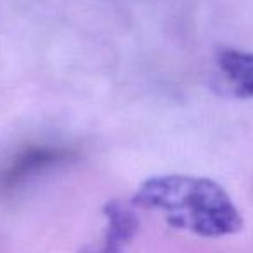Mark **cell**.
Wrapping results in <instances>:
<instances>
[{
  "label": "cell",
  "instance_id": "6da1fadb",
  "mask_svg": "<svg viewBox=\"0 0 253 253\" xmlns=\"http://www.w3.org/2000/svg\"><path fill=\"white\" fill-rule=\"evenodd\" d=\"M132 205L160 211L175 229L201 238H225L243 229V215L227 191L207 177H151L141 184Z\"/></svg>",
  "mask_w": 253,
  "mask_h": 253
},
{
  "label": "cell",
  "instance_id": "7a4b0ae2",
  "mask_svg": "<svg viewBox=\"0 0 253 253\" xmlns=\"http://www.w3.org/2000/svg\"><path fill=\"white\" fill-rule=\"evenodd\" d=\"M104 217L108 220L104 238L94 253H123L125 246L137 234V215L128 205L115 200L104 207Z\"/></svg>",
  "mask_w": 253,
  "mask_h": 253
},
{
  "label": "cell",
  "instance_id": "3957f363",
  "mask_svg": "<svg viewBox=\"0 0 253 253\" xmlns=\"http://www.w3.org/2000/svg\"><path fill=\"white\" fill-rule=\"evenodd\" d=\"M217 68L236 97H253V52L231 47L220 49L217 52Z\"/></svg>",
  "mask_w": 253,
  "mask_h": 253
},
{
  "label": "cell",
  "instance_id": "277c9868",
  "mask_svg": "<svg viewBox=\"0 0 253 253\" xmlns=\"http://www.w3.org/2000/svg\"><path fill=\"white\" fill-rule=\"evenodd\" d=\"M66 156L64 151L52 148H35L28 149L26 153H23L11 167L4 172L2 175V184L5 187H11L14 184L25 180L26 177H30L32 173H37L39 170H42L43 167L54 165V163L61 162Z\"/></svg>",
  "mask_w": 253,
  "mask_h": 253
}]
</instances>
